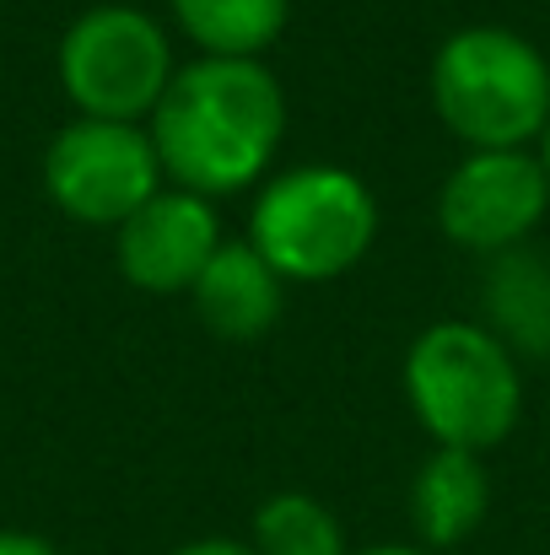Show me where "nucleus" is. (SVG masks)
Masks as SVG:
<instances>
[{
	"mask_svg": "<svg viewBox=\"0 0 550 555\" xmlns=\"http://www.w3.org/2000/svg\"><path fill=\"white\" fill-rule=\"evenodd\" d=\"M163 179L205 199L259 189L286 141V92L265 60L194 54L146 119Z\"/></svg>",
	"mask_w": 550,
	"mask_h": 555,
	"instance_id": "obj_1",
	"label": "nucleus"
},
{
	"mask_svg": "<svg viewBox=\"0 0 550 555\" xmlns=\"http://www.w3.org/2000/svg\"><path fill=\"white\" fill-rule=\"evenodd\" d=\"M432 108L464 152L540 146L550 130V60L513 27L475 22L437 43L432 54Z\"/></svg>",
	"mask_w": 550,
	"mask_h": 555,
	"instance_id": "obj_2",
	"label": "nucleus"
},
{
	"mask_svg": "<svg viewBox=\"0 0 550 555\" xmlns=\"http://www.w3.org/2000/svg\"><path fill=\"white\" fill-rule=\"evenodd\" d=\"M405 404L432 448L491 453L524 421V367L481 319H437L405 351Z\"/></svg>",
	"mask_w": 550,
	"mask_h": 555,
	"instance_id": "obj_3",
	"label": "nucleus"
},
{
	"mask_svg": "<svg viewBox=\"0 0 550 555\" xmlns=\"http://www.w3.org/2000/svg\"><path fill=\"white\" fill-rule=\"evenodd\" d=\"M248 243L286 286L341 281L378 243V194L341 163L281 168L254 194Z\"/></svg>",
	"mask_w": 550,
	"mask_h": 555,
	"instance_id": "obj_4",
	"label": "nucleus"
},
{
	"mask_svg": "<svg viewBox=\"0 0 550 555\" xmlns=\"http://www.w3.org/2000/svg\"><path fill=\"white\" fill-rule=\"evenodd\" d=\"M174 38L168 27L125 0L87 5L54 49V76L60 92L81 119H119V125H146L174 81Z\"/></svg>",
	"mask_w": 550,
	"mask_h": 555,
	"instance_id": "obj_5",
	"label": "nucleus"
},
{
	"mask_svg": "<svg viewBox=\"0 0 550 555\" xmlns=\"http://www.w3.org/2000/svg\"><path fill=\"white\" fill-rule=\"evenodd\" d=\"M163 163L152 146L146 125H119V119H71L54 130L43 152V194L54 199L60 216L81 227H119L130 221L157 189Z\"/></svg>",
	"mask_w": 550,
	"mask_h": 555,
	"instance_id": "obj_6",
	"label": "nucleus"
},
{
	"mask_svg": "<svg viewBox=\"0 0 550 555\" xmlns=\"http://www.w3.org/2000/svg\"><path fill=\"white\" fill-rule=\"evenodd\" d=\"M550 216V173L540 146L464 152L437 189V227L453 248L497 259L524 248Z\"/></svg>",
	"mask_w": 550,
	"mask_h": 555,
	"instance_id": "obj_7",
	"label": "nucleus"
},
{
	"mask_svg": "<svg viewBox=\"0 0 550 555\" xmlns=\"http://www.w3.org/2000/svg\"><path fill=\"white\" fill-rule=\"evenodd\" d=\"M221 243L227 237H221L216 199L179 184H163L130 221L114 227L119 275L152 297H189Z\"/></svg>",
	"mask_w": 550,
	"mask_h": 555,
	"instance_id": "obj_8",
	"label": "nucleus"
},
{
	"mask_svg": "<svg viewBox=\"0 0 550 555\" xmlns=\"http://www.w3.org/2000/svg\"><path fill=\"white\" fill-rule=\"evenodd\" d=\"M189 308L216 340H259L276 330L286 308V281L265 264V254L248 237L238 243L227 237L216 259L205 264V275L194 281Z\"/></svg>",
	"mask_w": 550,
	"mask_h": 555,
	"instance_id": "obj_9",
	"label": "nucleus"
},
{
	"mask_svg": "<svg viewBox=\"0 0 550 555\" xmlns=\"http://www.w3.org/2000/svg\"><path fill=\"white\" fill-rule=\"evenodd\" d=\"M491 513V475L486 453L464 448H432L410 480V524L426 551L464 545Z\"/></svg>",
	"mask_w": 550,
	"mask_h": 555,
	"instance_id": "obj_10",
	"label": "nucleus"
},
{
	"mask_svg": "<svg viewBox=\"0 0 550 555\" xmlns=\"http://www.w3.org/2000/svg\"><path fill=\"white\" fill-rule=\"evenodd\" d=\"M481 308H486V330L524 362L550 357V259L540 248H508L497 259H486V281H481Z\"/></svg>",
	"mask_w": 550,
	"mask_h": 555,
	"instance_id": "obj_11",
	"label": "nucleus"
},
{
	"mask_svg": "<svg viewBox=\"0 0 550 555\" xmlns=\"http://www.w3.org/2000/svg\"><path fill=\"white\" fill-rule=\"evenodd\" d=\"M168 5L194 54L216 60H265V49L292 22V0H168Z\"/></svg>",
	"mask_w": 550,
	"mask_h": 555,
	"instance_id": "obj_12",
	"label": "nucleus"
},
{
	"mask_svg": "<svg viewBox=\"0 0 550 555\" xmlns=\"http://www.w3.org/2000/svg\"><path fill=\"white\" fill-rule=\"evenodd\" d=\"M254 555H351L341 518L308 491H276L254 513L248 529Z\"/></svg>",
	"mask_w": 550,
	"mask_h": 555,
	"instance_id": "obj_13",
	"label": "nucleus"
},
{
	"mask_svg": "<svg viewBox=\"0 0 550 555\" xmlns=\"http://www.w3.org/2000/svg\"><path fill=\"white\" fill-rule=\"evenodd\" d=\"M0 555H54V545L27 529H0Z\"/></svg>",
	"mask_w": 550,
	"mask_h": 555,
	"instance_id": "obj_14",
	"label": "nucleus"
},
{
	"mask_svg": "<svg viewBox=\"0 0 550 555\" xmlns=\"http://www.w3.org/2000/svg\"><path fill=\"white\" fill-rule=\"evenodd\" d=\"M174 555H254V545L248 540H189Z\"/></svg>",
	"mask_w": 550,
	"mask_h": 555,
	"instance_id": "obj_15",
	"label": "nucleus"
},
{
	"mask_svg": "<svg viewBox=\"0 0 550 555\" xmlns=\"http://www.w3.org/2000/svg\"><path fill=\"white\" fill-rule=\"evenodd\" d=\"M357 555H437L426 545H378V551H357Z\"/></svg>",
	"mask_w": 550,
	"mask_h": 555,
	"instance_id": "obj_16",
	"label": "nucleus"
},
{
	"mask_svg": "<svg viewBox=\"0 0 550 555\" xmlns=\"http://www.w3.org/2000/svg\"><path fill=\"white\" fill-rule=\"evenodd\" d=\"M540 163H546V173H550V130L540 135Z\"/></svg>",
	"mask_w": 550,
	"mask_h": 555,
	"instance_id": "obj_17",
	"label": "nucleus"
}]
</instances>
